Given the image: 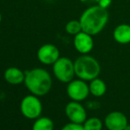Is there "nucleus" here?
Returning a JSON list of instances; mask_svg holds the SVG:
<instances>
[{
	"mask_svg": "<svg viewBox=\"0 0 130 130\" xmlns=\"http://www.w3.org/2000/svg\"><path fill=\"white\" fill-rule=\"evenodd\" d=\"M75 75L83 80H90L98 78L101 72L98 61L92 56L82 54L74 61Z\"/></svg>",
	"mask_w": 130,
	"mask_h": 130,
	"instance_id": "3",
	"label": "nucleus"
},
{
	"mask_svg": "<svg viewBox=\"0 0 130 130\" xmlns=\"http://www.w3.org/2000/svg\"><path fill=\"white\" fill-rule=\"evenodd\" d=\"M125 130H130V125L128 124V125L126 127V128H125Z\"/></svg>",
	"mask_w": 130,
	"mask_h": 130,
	"instance_id": "20",
	"label": "nucleus"
},
{
	"mask_svg": "<svg viewBox=\"0 0 130 130\" xmlns=\"http://www.w3.org/2000/svg\"><path fill=\"white\" fill-rule=\"evenodd\" d=\"M113 38L120 44H127L130 43V25L120 24L113 30Z\"/></svg>",
	"mask_w": 130,
	"mask_h": 130,
	"instance_id": "12",
	"label": "nucleus"
},
{
	"mask_svg": "<svg viewBox=\"0 0 130 130\" xmlns=\"http://www.w3.org/2000/svg\"><path fill=\"white\" fill-rule=\"evenodd\" d=\"M66 31H67V33H68L69 35H72V36H75L80 31H82V24H80V21L72 20V21H68L66 25Z\"/></svg>",
	"mask_w": 130,
	"mask_h": 130,
	"instance_id": "16",
	"label": "nucleus"
},
{
	"mask_svg": "<svg viewBox=\"0 0 130 130\" xmlns=\"http://www.w3.org/2000/svg\"><path fill=\"white\" fill-rule=\"evenodd\" d=\"M74 46L75 50L80 54H88L93 50L94 47L93 36L84 31H80L74 36Z\"/></svg>",
	"mask_w": 130,
	"mask_h": 130,
	"instance_id": "10",
	"label": "nucleus"
},
{
	"mask_svg": "<svg viewBox=\"0 0 130 130\" xmlns=\"http://www.w3.org/2000/svg\"><path fill=\"white\" fill-rule=\"evenodd\" d=\"M109 20V12L107 9L102 8L98 5H95L87 8L80 15V22L82 31L96 36L105 27Z\"/></svg>",
	"mask_w": 130,
	"mask_h": 130,
	"instance_id": "1",
	"label": "nucleus"
},
{
	"mask_svg": "<svg viewBox=\"0 0 130 130\" xmlns=\"http://www.w3.org/2000/svg\"><path fill=\"white\" fill-rule=\"evenodd\" d=\"M54 123L48 117L37 118L32 127V130H53Z\"/></svg>",
	"mask_w": 130,
	"mask_h": 130,
	"instance_id": "14",
	"label": "nucleus"
},
{
	"mask_svg": "<svg viewBox=\"0 0 130 130\" xmlns=\"http://www.w3.org/2000/svg\"><path fill=\"white\" fill-rule=\"evenodd\" d=\"M84 130H102L103 122L98 117H91L84 121L82 124Z\"/></svg>",
	"mask_w": 130,
	"mask_h": 130,
	"instance_id": "15",
	"label": "nucleus"
},
{
	"mask_svg": "<svg viewBox=\"0 0 130 130\" xmlns=\"http://www.w3.org/2000/svg\"><path fill=\"white\" fill-rule=\"evenodd\" d=\"M89 92L96 98L103 96L106 92V84L103 80L99 78H96L94 80H90V83L89 85Z\"/></svg>",
	"mask_w": 130,
	"mask_h": 130,
	"instance_id": "13",
	"label": "nucleus"
},
{
	"mask_svg": "<svg viewBox=\"0 0 130 130\" xmlns=\"http://www.w3.org/2000/svg\"><path fill=\"white\" fill-rule=\"evenodd\" d=\"M20 108L25 118L28 120H36L42 114L43 104L37 96L32 94L26 96L21 100Z\"/></svg>",
	"mask_w": 130,
	"mask_h": 130,
	"instance_id": "5",
	"label": "nucleus"
},
{
	"mask_svg": "<svg viewBox=\"0 0 130 130\" xmlns=\"http://www.w3.org/2000/svg\"><path fill=\"white\" fill-rule=\"evenodd\" d=\"M1 21H2V15H1V12H0V23H1Z\"/></svg>",
	"mask_w": 130,
	"mask_h": 130,
	"instance_id": "21",
	"label": "nucleus"
},
{
	"mask_svg": "<svg viewBox=\"0 0 130 130\" xmlns=\"http://www.w3.org/2000/svg\"><path fill=\"white\" fill-rule=\"evenodd\" d=\"M52 69L55 77L63 83H69L75 75L74 62L67 57L58 58L53 64Z\"/></svg>",
	"mask_w": 130,
	"mask_h": 130,
	"instance_id": "4",
	"label": "nucleus"
},
{
	"mask_svg": "<svg viewBox=\"0 0 130 130\" xmlns=\"http://www.w3.org/2000/svg\"><path fill=\"white\" fill-rule=\"evenodd\" d=\"M24 83L33 95L42 96L50 92L52 86V79L45 69L36 67L25 72Z\"/></svg>",
	"mask_w": 130,
	"mask_h": 130,
	"instance_id": "2",
	"label": "nucleus"
},
{
	"mask_svg": "<svg viewBox=\"0 0 130 130\" xmlns=\"http://www.w3.org/2000/svg\"><path fill=\"white\" fill-rule=\"evenodd\" d=\"M111 0H99L98 5L99 6H101L102 8L107 9L111 5Z\"/></svg>",
	"mask_w": 130,
	"mask_h": 130,
	"instance_id": "18",
	"label": "nucleus"
},
{
	"mask_svg": "<svg viewBox=\"0 0 130 130\" xmlns=\"http://www.w3.org/2000/svg\"><path fill=\"white\" fill-rule=\"evenodd\" d=\"M59 55L58 47L52 43L42 45L37 51V58L43 65H53L60 58Z\"/></svg>",
	"mask_w": 130,
	"mask_h": 130,
	"instance_id": "8",
	"label": "nucleus"
},
{
	"mask_svg": "<svg viewBox=\"0 0 130 130\" xmlns=\"http://www.w3.org/2000/svg\"><path fill=\"white\" fill-rule=\"evenodd\" d=\"M67 93L69 98L73 101L82 102L89 96L90 92H89V87L86 80L78 79V80H73L69 82L67 87Z\"/></svg>",
	"mask_w": 130,
	"mask_h": 130,
	"instance_id": "6",
	"label": "nucleus"
},
{
	"mask_svg": "<svg viewBox=\"0 0 130 130\" xmlns=\"http://www.w3.org/2000/svg\"><path fill=\"white\" fill-rule=\"evenodd\" d=\"M4 77L5 80L8 82L9 84H12V85H18L25 80V73L21 71L18 67H9L5 70V74H4Z\"/></svg>",
	"mask_w": 130,
	"mask_h": 130,
	"instance_id": "11",
	"label": "nucleus"
},
{
	"mask_svg": "<svg viewBox=\"0 0 130 130\" xmlns=\"http://www.w3.org/2000/svg\"><path fill=\"white\" fill-rule=\"evenodd\" d=\"M80 1L84 4H91V5H95L96 4V5H98L99 0H80Z\"/></svg>",
	"mask_w": 130,
	"mask_h": 130,
	"instance_id": "19",
	"label": "nucleus"
},
{
	"mask_svg": "<svg viewBox=\"0 0 130 130\" xmlns=\"http://www.w3.org/2000/svg\"><path fill=\"white\" fill-rule=\"evenodd\" d=\"M61 130H84V128L82 124H76L70 122V123L64 126Z\"/></svg>",
	"mask_w": 130,
	"mask_h": 130,
	"instance_id": "17",
	"label": "nucleus"
},
{
	"mask_svg": "<svg viewBox=\"0 0 130 130\" xmlns=\"http://www.w3.org/2000/svg\"><path fill=\"white\" fill-rule=\"evenodd\" d=\"M127 125V116L120 111H111L104 118V126L108 130H125Z\"/></svg>",
	"mask_w": 130,
	"mask_h": 130,
	"instance_id": "9",
	"label": "nucleus"
},
{
	"mask_svg": "<svg viewBox=\"0 0 130 130\" xmlns=\"http://www.w3.org/2000/svg\"><path fill=\"white\" fill-rule=\"evenodd\" d=\"M65 112L68 120L73 123L83 124L87 120V111L80 102L71 101L66 105Z\"/></svg>",
	"mask_w": 130,
	"mask_h": 130,
	"instance_id": "7",
	"label": "nucleus"
}]
</instances>
